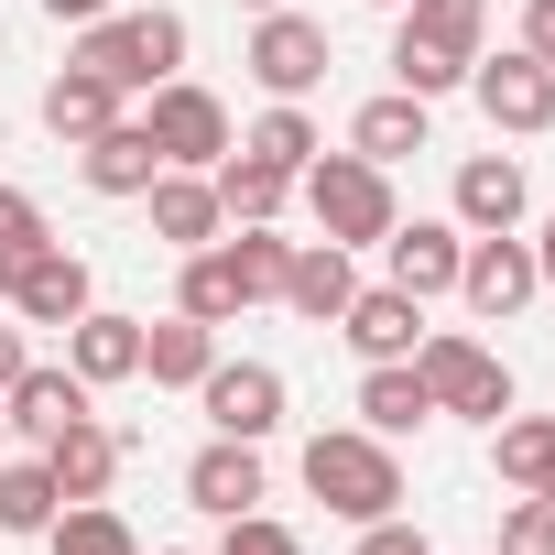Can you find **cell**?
Masks as SVG:
<instances>
[{
  "label": "cell",
  "mask_w": 555,
  "mask_h": 555,
  "mask_svg": "<svg viewBox=\"0 0 555 555\" xmlns=\"http://www.w3.org/2000/svg\"><path fill=\"white\" fill-rule=\"evenodd\" d=\"M479 55H490V0H403V23H392V88L447 99V88H468Z\"/></svg>",
  "instance_id": "cell-1"
},
{
  "label": "cell",
  "mask_w": 555,
  "mask_h": 555,
  "mask_svg": "<svg viewBox=\"0 0 555 555\" xmlns=\"http://www.w3.org/2000/svg\"><path fill=\"white\" fill-rule=\"evenodd\" d=\"M306 490L338 522H382V512H403V457L371 425H327V436H306Z\"/></svg>",
  "instance_id": "cell-2"
},
{
  "label": "cell",
  "mask_w": 555,
  "mask_h": 555,
  "mask_svg": "<svg viewBox=\"0 0 555 555\" xmlns=\"http://www.w3.org/2000/svg\"><path fill=\"white\" fill-rule=\"evenodd\" d=\"M77 66L88 77H109L120 99L131 88H164L175 66H185V12H99V23H77Z\"/></svg>",
  "instance_id": "cell-3"
},
{
  "label": "cell",
  "mask_w": 555,
  "mask_h": 555,
  "mask_svg": "<svg viewBox=\"0 0 555 555\" xmlns=\"http://www.w3.org/2000/svg\"><path fill=\"white\" fill-rule=\"evenodd\" d=\"M295 185H306V207H317V229H327L338 250H371V240L392 229V175L360 164V153H317Z\"/></svg>",
  "instance_id": "cell-4"
},
{
  "label": "cell",
  "mask_w": 555,
  "mask_h": 555,
  "mask_svg": "<svg viewBox=\"0 0 555 555\" xmlns=\"http://www.w3.org/2000/svg\"><path fill=\"white\" fill-rule=\"evenodd\" d=\"M414 371H425V392H436V414H468V425H501L512 414V371L479 349V338H414Z\"/></svg>",
  "instance_id": "cell-5"
},
{
  "label": "cell",
  "mask_w": 555,
  "mask_h": 555,
  "mask_svg": "<svg viewBox=\"0 0 555 555\" xmlns=\"http://www.w3.org/2000/svg\"><path fill=\"white\" fill-rule=\"evenodd\" d=\"M142 131H153V153H164L175 175H207V164L229 153V109H218L196 77H164L153 109H142Z\"/></svg>",
  "instance_id": "cell-6"
},
{
  "label": "cell",
  "mask_w": 555,
  "mask_h": 555,
  "mask_svg": "<svg viewBox=\"0 0 555 555\" xmlns=\"http://www.w3.org/2000/svg\"><path fill=\"white\" fill-rule=\"evenodd\" d=\"M468 99H479L490 131H522V142L555 131V66L522 55V44H512V55H479V66H468Z\"/></svg>",
  "instance_id": "cell-7"
},
{
  "label": "cell",
  "mask_w": 555,
  "mask_h": 555,
  "mask_svg": "<svg viewBox=\"0 0 555 555\" xmlns=\"http://www.w3.org/2000/svg\"><path fill=\"white\" fill-rule=\"evenodd\" d=\"M240 66L261 77V99H306V88H327L338 55H327V23H306V12H261Z\"/></svg>",
  "instance_id": "cell-8"
},
{
  "label": "cell",
  "mask_w": 555,
  "mask_h": 555,
  "mask_svg": "<svg viewBox=\"0 0 555 555\" xmlns=\"http://www.w3.org/2000/svg\"><path fill=\"white\" fill-rule=\"evenodd\" d=\"M457 295H468V317H522L533 295H544V272H533V240H512V229H490V240H468V261H457Z\"/></svg>",
  "instance_id": "cell-9"
},
{
  "label": "cell",
  "mask_w": 555,
  "mask_h": 555,
  "mask_svg": "<svg viewBox=\"0 0 555 555\" xmlns=\"http://www.w3.org/2000/svg\"><path fill=\"white\" fill-rule=\"evenodd\" d=\"M196 403H207V425H218V436L261 447L272 425H284V371H272V360H218V371L196 382Z\"/></svg>",
  "instance_id": "cell-10"
},
{
  "label": "cell",
  "mask_w": 555,
  "mask_h": 555,
  "mask_svg": "<svg viewBox=\"0 0 555 555\" xmlns=\"http://www.w3.org/2000/svg\"><path fill=\"white\" fill-rule=\"evenodd\" d=\"M185 501H196L207 522H229V512H261V501H272V479H261V447H240V436H207V447L185 457Z\"/></svg>",
  "instance_id": "cell-11"
},
{
  "label": "cell",
  "mask_w": 555,
  "mask_h": 555,
  "mask_svg": "<svg viewBox=\"0 0 555 555\" xmlns=\"http://www.w3.org/2000/svg\"><path fill=\"white\" fill-rule=\"evenodd\" d=\"M382 250H392V284H403V295L425 306V295H457V261H468V229H457V218H414V229L392 218V229H382Z\"/></svg>",
  "instance_id": "cell-12"
},
{
  "label": "cell",
  "mask_w": 555,
  "mask_h": 555,
  "mask_svg": "<svg viewBox=\"0 0 555 555\" xmlns=\"http://www.w3.org/2000/svg\"><path fill=\"white\" fill-rule=\"evenodd\" d=\"M88 306H99V284H88V261H77L66 240L34 250V261H23V284H12V317H23V327H77Z\"/></svg>",
  "instance_id": "cell-13"
},
{
  "label": "cell",
  "mask_w": 555,
  "mask_h": 555,
  "mask_svg": "<svg viewBox=\"0 0 555 555\" xmlns=\"http://www.w3.org/2000/svg\"><path fill=\"white\" fill-rule=\"evenodd\" d=\"M349 295H360V261H349L338 240H295V261H284V306H295L306 327H338Z\"/></svg>",
  "instance_id": "cell-14"
},
{
  "label": "cell",
  "mask_w": 555,
  "mask_h": 555,
  "mask_svg": "<svg viewBox=\"0 0 555 555\" xmlns=\"http://www.w3.org/2000/svg\"><path fill=\"white\" fill-rule=\"evenodd\" d=\"M338 338H349L360 360H414V338H425V306H414L403 284H360V295H349V317H338Z\"/></svg>",
  "instance_id": "cell-15"
},
{
  "label": "cell",
  "mask_w": 555,
  "mask_h": 555,
  "mask_svg": "<svg viewBox=\"0 0 555 555\" xmlns=\"http://www.w3.org/2000/svg\"><path fill=\"white\" fill-rule=\"evenodd\" d=\"M77 175H88L99 196H153V175H175V164L153 153V131H142V120H109L99 142H77Z\"/></svg>",
  "instance_id": "cell-16"
},
{
  "label": "cell",
  "mask_w": 555,
  "mask_h": 555,
  "mask_svg": "<svg viewBox=\"0 0 555 555\" xmlns=\"http://www.w3.org/2000/svg\"><path fill=\"white\" fill-rule=\"evenodd\" d=\"M142 371H153L164 392H196V382L218 371V327L185 317V306H175V317H142Z\"/></svg>",
  "instance_id": "cell-17"
},
{
  "label": "cell",
  "mask_w": 555,
  "mask_h": 555,
  "mask_svg": "<svg viewBox=\"0 0 555 555\" xmlns=\"http://www.w3.org/2000/svg\"><path fill=\"white\" fill-rule=\"evenodd\" d=\"M77 414H88V382H77V371H34V360H23V382L0 392V425L34 436V447H44V436H66Z\"/></svg>",
  "instance_id": "cell-18"
},
{
  "label": "cell",
  "mask_w": 555,
  "mask_h": 555,
  "mask_svg": "<svg viewBox=\"0 0 555 555\" xmlns=\"http://www.w3.org/2000/svg\"><path fill=\"white\" fill-rule=\"evenodd\" d=\"M457 229H468V240L522 229V164H512V153H468V164H457Z\"/></svg>",
  "instance_id": "cell-19"
},
{
  "label": "cell",
  "mask_w": 555,
  "mask_h": 555,
  "mask_svg": "<svg viewBox=\"0 0 555 555\" xmlns=\"http://www.w3.org/2000/svg\"><path fill=\"white\" fill-rule=\"evenodd\" d=\"M66 371L99 392V382H131L142 371V317H109V306H88L77 327H66Z\"/></svg>",
  "instance_id": "cell-20"
},
{
  "label": "cell",
  "mask_w": 555,
  "mask_h": 555,
  "mask_svg": "<svg viewBox=\"0 0 555 555\" xmlns=\"http://www.w3.org/2000/svg\"><path fill=\"white\" fill-rule=\"evenodd\" d=\"M44 468H55L66 501H109V479H120V436H109L99 414H77L66 436H44Z\"/></svg>",
  "instance_id": "cell-21"
},
{
  "label": "cell",
  "mask_w": 555,
  "mask_h": 555,
  "mask_svg": "<svg viewBox=\"0 0 555 555\" xmlns=\"http://www.w3.org/2000/svg\"><path fill=\"white\" fill-rule=\"evenodd\" d=\"M207 185H218V218L229 229H272V218H284V196H295V175H272V164H250L240 142L207 164Z\"/></svg>",
  "instance_id": "cell-22"
},
{
  "label": "cell",
  "mask_w": 555,
  "mask_h": 555,
  "mask_svg": "<svg viewBox=\"0 0 555 555\" xmlns=\"http://www.w3.org/2000/svg\"><path fill=\"white\" fill-rule=\"evenodd\" d=\"M142 207H153V240H164V250H207V240L229 229L207 175H153V196H142Z\"/></svg>",
  "instance_id": "cell-23"
},
{
  "label": "cell",
  "mask_w": 555,
  "mask_h": 555,
  "mask_svg": "<svg viewBox=\"0 0 555 555\" xmlns=\"http://www.w3.org/2000/svg\"><path fill=\"white\" fill-rule=\"evenodd\" d=\"M109 120H131V109H120V88H109V77H88V66H66V77H55V88H44V131H55V142H66V153H77V142H99V131H109Z\"/></svg>",
  "instance_id": "cell-24"
},
{
  "label": "cell",
  "mask_w": 555,
  "mask_h": 555,
  "mask_svg": "<svg viewBox=\"0 0 555 555\" xmlns=\"http://www.w3.org/2000/svg\"><path fill=\"white\" fill-rule=\"evenodd\" d=\"M425 414H436V392H425L414 360H371V371H360V425H371V436H414Z\"/></svg>",
  "instance_id": "cell-25"
},
{
  "label": "cell",
  "mask_w": 555,
  "mask_h": 555,
  "mask_svg": "<svg viewBox=\"0 0 555 555\" xmlns=\"http://www.w3.org/2000/svg\"><path fill=\"white\" fill-rule=\"evenodd\" d=\"M349 153H360V164H382V175H392L403 153H425V99H414V88L371 99V109L349 120Z\"/></svg>",
  "instance_id": "cell-26"
},
{
  "label": "cell",
  "mask_w": 555,
  "mask_h": 555,
  "mask_svg": "<svg viewBox=\"0 0 555 555\" xmlns=\"http://www.w3.org/2000/svg\"><path fill=\"white\" fill-rule=\"evenodd\" d=\"M490 468H501V490H555V414H501Z\"/></svg>",
  "instance_id": "cell-27"
},
{
  "label": "cell",
  "mask_w": 555,
  "mask_h": 555,
  "mask_svg": "<svg viewBox=\"0 0 555 555\" xmlns=\"http://www.w3.org/2000/svg\"><path fill=\"white\" fill-rule=\"evenodd\" d=\"M175 306H185V317H207V327H229V317H250V284H240V261H229V240H207V250H185V284H175Z\"/></svg>",
  "instance_id": "cell-28"
},
{
  "label": "cell",
  "mask_w": 555,
  "mask_h": 555,
  "mask_svg": "<svg viewBox=\"0 0 555 555\" xmlns=\"http://www.w3.org/2000/svg\"><path fill=\"white\" fill-rule=\"evenodd\" d=\"M240 153H250V164H272V175H306V164H317L327 142H317V120H306V99H272V109H261V120L240 131Z\"/></svg>",
  "instance_id": "cell-29"
},
{
  "label": "cell",
  "mask_w": 555,
  "mask_h": 555,
  "mask_svg": "<svg viewBox=\"0 0 555 555\" xmlns=\"http://www.w3.org/2000/svg\"><path fill=\"white\" fill-rule=\"evenodd\" d=\"M55 512H66V490L44 457H0V533H44Z\"/></svg>",
  "instance_id": "cell-30"
},
{
  "label": "cell",
  "mask_w": 555,
  "mask_h": 555,
  "mask_svg": "<svg viewBox=\"0 0 555 555\" xmlns=\"http://www.w3.org/2000/svg\"><path fill=\"white\" fill-rule=\"evenodd\" d=\"M44 544H55V555H142V533H131L109 501H66V512L44 522Z\"/></svg>",
  "instance_id": "cell-31"
},
{
  "label": "cell",
  "mask_w": 555,
  "mask_h": 555,
  "mask_svg": "<svg viewBox=\"0 0 555 555\" xmlns=\"http://www.w3.org/2000/svg\"><path fill=\"white\" fill-rule=\"evenodd\" d=\"M34 250H55V229H44V207L23 196V185H0V295L23 284V261Z\"/></svg>",
  "instance_id": "cell-32"
},
{
  "label": "cell",
  "mask_w": 555,
  "mask_h": 555,
  "mask_svg": "<svg viewBox=\"0 0 555 555\" xmlns=\"http://www.w3.org/2000/svg\"><path fill=\"white\" fill-rule=\"evenodd\" d=\"M218 555H306V533L272 522V512H229L218 522Z\"/></svg>",
  "instance_id": "cell-33"
},
{
  "label": "cell",
  "mask_w": 555,
  "mask_h": 555,
  "mask_svg": "<svg viewBox=\"0 0 555 555\" xmlns=\"http://www.w3.org/2000/svg\"><path fill=\"white\" fill-rule=\"evenodd\" d=\"M501 555H555V501H544V490H512V512H501Z\"/></svg>",
  "instance_id": "cell-34"
},
{
  "label": "cell",
  "mask_w": 555,
  "mask_h": 555,
  "mask_svg": "<svg viewBox=\"0 0 555 555\" xmlns=\"http://www.w3.org/2000/svg\"><path fill=\"white\" fill-rule=\"evenodd\" d=\"M360 555H436V544H425L403 512H382V522H360Z\"/></svg>",
  "instance_id": "cell-35"
},
{
  "label": "cell",
  "mask_w": 555,
  "mask_h": 555,
  "mask_svg": "<svg viewBox=\"0 0 555 555\" xmlns=\"http://www.w3.org/2000/svg\"><path fill=\"white\" fill-rule=\"evenodd\" d=\"M522 55L555 66V0H522Z\"/></svg>",
  "instance_id": "cell-36"
},
{
  "label": "cell",
  "mask_w": 555,
  "mask_h": 555,
  "mask_svg": "<svg viewBox=\"0 0 555 555\" xmlns=\"http://www.w3.org/2000/svg\"><path fill=\"white\" fill-rule=\"evenodd\" d=\"M55 23H99V12H120V0H44Z\"/></svg>",
  "instance_id": "cell-37"
},
{
  "label": "cell",
  "mask_w": 555,
  "mask_h": 555,
  "mask_svg": "<svg viewBox=\"0 0 555 555\" xmlns=\"http://www.w3.org/2000/svg\"><path fill=\"white\" fill-rule=\"evenodd\" d=\"M23 382V327H0V392Z\"/></svg>",
  "instance_id": "cell-38"
},
{
  "label": "cell",
  "mask_w": 555,
  "mask_h": 555,
  "mask_svg": "<svg viewBox=\"0 0 555 555\" xmlns=\"http://www.w3.org/2000/svg\"><path fill=\"white\" fill-rule=\"evenodd\" d=\"M533 272H544V284H555V218H544V240H533Z\"/></svg>",
  "instance_id": "cell-39"
},
{
  "label": "cell",
  "mask_w": 555,
  "mask_h": 555,
  "mask_svg": "<svg viewBox=\"0 0 555 555\" xmlns=\"http://www.w3.org/2000/svg\"><path fill=\"white\" fill-rule=\"evenodd\" d=\"M240 12H284V0H240Z\"/></svg>",
  "instance_id": "cell-40"
},
{
  "label": "cell",
  "mask_w": 555,
  "mask_h": 555,
  "mask_svg": "<svg viewBox=\"0 0 555 555\" xmlns=\"http://www.w3.org/2000/svg\"><path fill=\"white\" fill-rule=\"evenodd\" d=\"M371 12H403V0H371Z\"/></svg>",
  "instance_id": "cell-41"
},
{
  "label": "cell",
  "mask_w": 555,
  "mask_h": 555,
  "mask_svg": "<svg viewBox=\"0 0 555 555\" xmlns=\"http://www.w3.org/2000/svg\"><path fill=\"white\" fill-rule=\"evenodd\" d=\"M0 447H12V425H0Z\"/></svg>",
  "instance_id": "cell-42"
},
{
  "label": "cell",
  "mask_w": 555,
  "mask_h": 555,
  "mask_svg": "<svg viewBox=\"0 0 555 555\" xmlns=\"http://www.w3.org/2000/svg\"><path fill=\"white\" fill-rule=\"evenodd\" d=\"M164 555H185V544H164Z\"/></svg>",
  "instance_id": "cell-43"
},
{
  "label": "cell",
  "mask_w": 555,
  "mask_h": 555,
  "mask_svg": "<svg viewBox=\"0 0 555 555\" xmlns=\"http://www.w3.org/2000/svg\"><path fill=\"white\" fill-rule=\"evenodd\" d=\"M544 501H555V490H544Z\"/></svg>",
  "instance_id": "cell-44"
}]
</instances>
